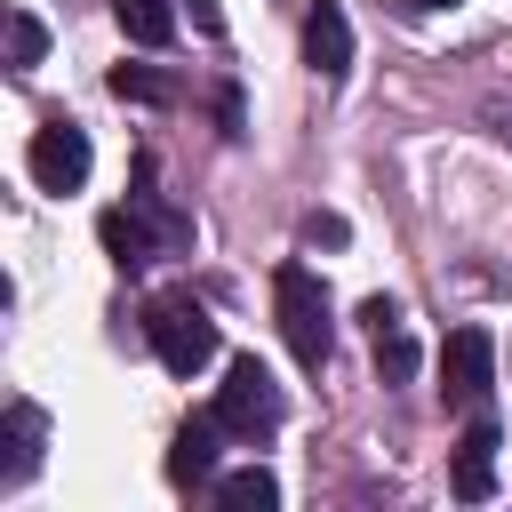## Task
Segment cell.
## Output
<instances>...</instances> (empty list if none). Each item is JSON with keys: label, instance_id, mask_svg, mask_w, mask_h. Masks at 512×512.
Masks as SVG:
<instances>
[{"label": "cell", "instance_id": "cell-7", "mask_svg": "<svg viewBox=\"0 0 512 512\" xmlns=\"http://www.w3.org/2000/svg\"><path fill=\"white\" fill-rule=\"evenodd\" d=\"M304 64H312L320 80H344V72H352V24H344L336 0H320V8L304 16Z\"/></svg>", "mask_w": 512, "mask_h": 512}, {"label": "cell", "instance_id": "cell-11", "mask_svg": "<svg viewBox=\"0 0 512 512\" xmlns=\"http://www.w3.org/2000/svg\"><path fill=\"white\" fill-rule=\"evenodd\" d=\"M112 16H120V32L136 48H168L176 40V8L168 0H112Z\"/></svg>", "mask_w": 512, "mask_h": 512}, {"label": "cell", "instance_id": "cell-6", "mask_svg": "<svg viewBox=\"0 0 512 512\" xmlns=\"http://www.w3.org/2000/svg\"><path fill=\"white\" fill-rule=\"evenodd\" d=\"M488 384H496V336L488 328H448V344H440V392L456 408H480Z\"/></svg>", "mask_w": 512, "mask_h": 512}, {"label": "cell", "instance_id": "cell-8", "mask_svg": "<svg viewBox=\"0 0 512 512\" xmlns=\"http://www.w3.org/2000/svg\"><path fill=\"white\" fill-rule=\"evenodd\" d=\"M488 488H496V424L472 408V424H464V440H456V496L480 504Z\"/></svg>", "mask_w": 512, "mask_h": 512}, {"label": "cell", "instance_id": "cell-9", "mask_svg": "<svg viewBox=\"0 0 512 512\" xmlns=\"http://www.w3.org/2000/svg\"><path fill=\"white\" fill-rule=\"evenodd\" d=\"M40 440H48V416H40L32 400H16V408H8V456H0V488H24V480L40 472Z\"/></svg>", "mask_w": 512, "mask_h": 512}, {"label": "cell", "instance_id": "cell-4", "mask_svg": "<svg viewBox=\"0 0 512 512\" xmlns=\"http://www.w3.org/2000/svg\"><path fill=\"white\" fill-rule=\"evenodd\" d=\"M96 232H104V248H112V264H120V272H136V264H152V256H176V248L192 240V224H184L176 208H160L152 192H144L136 208H112Z\"/></svg>", "mask_w": 512, "mask_h": 512}, {"label": "cell", "instance_id": "cell-12", "mask_svg": "<svg viewBox=\"0 0 512 512\" xmlns=\"http://www.w3.org/2000/svg\"><path fill=\"white\" fill-rule=\"evenodd\" d=\"M216 504H232V512H248V504H256V512H264V504H280V480H272L264 464H240V472H224V480H216Z\"/></svg>", "mask_w": 512, "mask_h": 512}, {"label": "cell", "instance_id": "cell-17", "mask_svg": "<svg viewBox=\"0 0 512 512\" xmlns=\"http://www.w3.org/2000/svg\"><path fill=\"white\" fill-rule=\"evenodd\" d=\"M304 240H344V216H304Z\"/></svg>", "mask_w": 512, "mask_h": 512}, {"label": "cell", "instance_id": "cell-1", "mask_svg": "<svg viewBox=\"0 0 512 512\" xmlns=\"http://www.w3.org/2000/svg\"><path fill=\"white\" fill-rule=\"evenodd\" d=\"M272 312H280V336H288V352H296L304 368H328L336 320H328V288H320V272H304V264H280V272H272Z\"/></svg>", "mask_w": 512, "mask_h": 512}, {"label": "cell", "instance_id": "cell-5", "mask_svg": "<svg viewBox=\"0 0 512 512\" xmlns=\"http://www.w3.org/2000/svg\"><path fill=\"white\" fill-rule=\"evenodd\" d=\"M24 168H32L40 192H80V184H88V128H72V120H40L32 144H24Z\"/></svg>", "mask_w": 512, "mask_h": 512}, {"label": "cell", "instance_id": "cell-16", "mask_svg": "<svg viewBox=\"0 0 512 512\" xmlns=\"http://www.w3.org/2000/svg\"><path fill=\"white\" fill-rule=\"evenodd\" d=\"M360 320H368V328H400V304H392V296H368V312H360Z\"/></svg>", "mask_w": 512, "mask_h": 512}, {"label": "cell", "instance_id": "cell-2", "mask_svg": "<svg viewBox=\"0 0 512 512\" xmlns=\"http://www.w3.org/2000/svg\"><path fill=\"white\" fill-rule=\"evenodd\" d=\"M144 344L168 376H200L216 360V320L192 304V296H152L144 304Z\"/></svg>", "mask_w": 512, "mask_h": 512}, {"label": "cell", "instance_id": "cell-15", "mask_svg": "<svg viewBox=\"0 0 512 512\" xmlns=\"http://www.w3.org/2000/svg\"><path fill=\"white\" fill-rule=\"evenodd\" d=\"M376 368H384L392 384H408V368H416V344H408V328H376Z\"/></svg>", "mask_w": 512, "mask_h": 512}, {"label": "cell", "instance_id": "cell-13", "mask_svg": "<svg viewBox=\"0 0 512 512\" xmlns=\"http://www.w3.org/2000/svg\"><path fill=\"white\" fill-rule=\"evenodd\" d=\"M40 48H48L40 16H24V8H16V16H8V64H16V72H32V64H40Z\"/></svg>", "mask_w": 512, "mask_h": 512}, {"label": "cell", "instance_id": "cell-3", "mask_svg": "<svg viewBox=\"0 0 512 512\" xmlns=\"http://www.w3.org/2000/svg\"><path fill=\"white\" fill-rule=\"evenodd\" d=\"M232 440H264V432H280V416H288V400H280V384H272V368L256 360V352H240L232 368H224V384H216V408H208Z\"/></svg>", "mask_w": 512, "mask_h": 512}, {"label": "cell", "instance_id": "cell-14", "mask_svg": "<svg viewBox=\"0 0 512 512\" xmlns=\"http://www.w3.org/2000/svg\"><path fill=\"white\" fill-rule=\"evenodd\" d=\"M112 96H128V104H168L176 88H168L160 72H144V64H120V72H112Z\"/></svg>", "mask_w": 512, "mask_h": 512}, {"label": "cell", "instance_id": "cell-18", "mask_svg": "<svg viewBox=\"0 0 512 512\" xmlns=\"http://www.w3.org/2000/svg\"><path fill=\"white\" fill-rule=\"evenodd\" d=\"M416 8H456V0H416Z\"/></svg>", "mask_w": 512, "mask_h": 512}, {"label": "cell", "instance_id": "cell-10", "mask_svg": "<svg viewBox=\"0 0 512 512\" xmlns=\"http://www.w3.org/2000/svg\"><path fill=\"white\" fill-rule=\"evenodd\" d=\"M216 416H192V424H176V448H168V480L176 488H200V480H216Z\"/></svg>", "mask_w": 512, "mask_h": 512}]
</instances>
